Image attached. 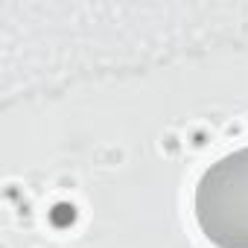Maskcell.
<instances>
[{"mask_svg": "<svg viewBox=\"0 0 248 248\" xmlns=\"http://www.w3.org/2000/svg\"><path fill=\"white\" fill-rule=\"evenodd\" d=\"M193 216L216 248H248V146L210 164L193 193Z\"/></svg>", "mask_w": 248, "mask_h": 248, "instance_id": "cell-1", "label": "cell"}]
</instances>
